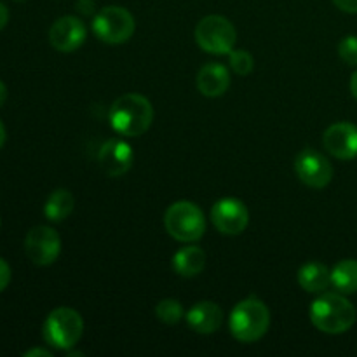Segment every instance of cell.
<instances>
[{"label": "cell", "mask_w": 357, "mask_h": 357, "mask_svg": "<svg viewBox=\"0 0 357 357\" xmlns=\"http://www.w3.org/2000/svg\"><path fill=\"white\" fill-rule=\"evenodd\" d=\"M155 316L164 324H176L183 319V307L178 300L164 298L155 305Z\"/></svg>", "instance_id": "cell-20"}, {"label": "cell", "mask_w": 357, "mask_h": 357, "mask_svg": "<svg viewBox=\"0 0 357 357\" xmlns=\"http://www.w3.org/2000/svg\"><path fill=\"white\" fill-rule=\"evenodd\" d=\"M84 335V321L77 310L68 307L54 309L45 319L42 337L51 347L59 351H70L79 344Z\"/></svg>", "instance_id": "cell-5"}, {"label": "cell", "mask_w": 357, "mask_h": 357, "mask_svg": "<svg viewBox=\"0 0 357 357\" xmlns=\"http://www.w3.org/2000/svg\"><path fill=\"white\" fill-rule=\"evenodd\" d=\"M333 3L344 13L357 14V0H333Z\"/></svg>", "instance_id": "cell-25"}, {"label": "cell", "mask_w": 357, "mask_h": 357, "mask_svg": "<svg viewBox=\"0 0 357 357\" xmlns=\"http://www.w3.org/2000/svg\"><path fill=\"white\" fill-rule=\"evenodd\" d=\"M338 56L342 61L347 63L349 66H357V37L356 35H347L338 44Z\"/></svg>", "instance_id": "cell-22"}, {"label": "cell", "mask_w": 357, "mask_h": 357, "mask_svg": "<svg viewBox=\"0 0 357 357\" xmlns=\"http://www.w3.org/2000/svg\"><path fill=\"white\" fill-rule=\"evenodd\" d=\"M295 171L300 181L310 188H324L333 178V166L317 150L305 149L296 155Z\"/></svg>", "instance_id": "cell-10"}, {"label": "cell", "mask_w": 357, "mask_h": 357, "mask_svg": "<svg viewBox=\"0 0 357 357\" xmlns=\"http://www.w3.org/2000/svg\"><path fill=\"white\" fill-rule=\"evenodd\" d=\"M199 47L211 54H229L237 40V30L227 17L211 14L202 17L195 26Z\"/></svg>", "instance_id": "cell-6"}, {"label": "cell", "mask_w": 357, "mask_h": 357, "mask_svg": "<svg viewBox=\"0 0 357 357\" xmlns=\"http://www.w3.org/2000/svg\"><path fill=\"white\" fill-rule=\"evenodd\" d=\"M6 100H7V87H6V84L0 80V107L6 103Z\"/></svg>", "instance_id": "cell-29"}, {"label": "cell", "mask_w": 357, "mask_h": 357, "mask_svg": "<svg viewBox=\"0 0 357 357\" xmlns=\"http://www.w3.org/2000/svg\"><path fill=\"white\" fill-rule=\"evenodd\" d=\"M351 93L357 101V70L354 73H352V77H351Z\"/></svg>", "instance_id": "cell-28"}, {"label": "cell", "mask_w": 357, "mask_h": 357, "mask_svg": "<svg viewBox=\"0 0 357 357\" xmlns=\"http://www.w3.org/2000/svg\"><path fill=\"white\" fill-rule=\"evenodd\" d=\"M87 30L82 20L75 16H63L52 23L49 42L59 52H73L86 42Z\"/></svg>", "instance_id": "cell-11"}, {"label": "cell", "mask_w": 357, "mask_h": 357, "mask_svg": "<svg viewBox=\"0 0 357 357\" xmlns=\"http://www.w3.org/2000/svg\"><path fill=\"white\" fill-rule=\"evenodd\" d=\"M229 63L230 66H232L234 72H236L237 75L243 77L250 75L255 68L253 56L248 51H244V49H236V51L232 49V51L229 52Z\"/></svg>", "instance_id": "cell-21"}, {"label": "cell", "mask_w": 357, "mask_h": 357, "mask_svg": "<svg viewBox=\"0 0 357 357\" xmlns=\"http://www.w3.org/2000/svg\"><path fill=\"white\" fill-rule=\"evenodd\" d=\"M187 323L195 333L211 335L220 330L223 323L222 307L215 302H199L187 312Z\"/></svg>", "instance_id": "cell-14"}, {"label": "cell", "mask_w": 357, "mask_h": 357, "mask_svg": "<svg viewBox=\"0 0 357 357\" xmlns=\"http://www.w3.org/2000/svg\"><path fill=\"white\" fill-rule=\"evenodd\" d=\"M164 227L173 239L195 243L204 236L206 216L197 204L190 201L173 202L164 213Z\"/></svg>", "instance_id": "cell-4"}, {"label": "cell", "mask_w": 357, "mask_h": 357, "mask_svg": "<svg viewBox=\"0 0 357 357\" xmlns=\"http://www.w3.org/2000/svg\"><path fill=\"white\" fill-rule=\"evenodd\" d=\"M135 28V17L124 7L107 6L94 14L93 31L107 44H124L132 37Z\"/></svg>", "instance_id": "cell-7"}, {"label": "cell", "mask_w": 357, "mask_h": 357, "mask_svg": "<svg viewBox=\"0 0 357 357\" xmlns=\"http://www.w3.org/2000/svg\"><path fill=\"white\" fill-rule=\"evenodd\" d=\"M331 284L342 295L357 293V260H342L331 271Z\"/></svg>", "instance_id": "cell-19"}, {"label": "cell", "mask_w": 357, "mask_h": 357, "mask_svg": "<svg viewBox=\"0 0 357 357\" xmlns=\"http://www.w3.org/2000/svg\"><path fill=\"white\" fill-rule=\"evenodd\" d=\"M77 10L82 13L84 16H93L96 13V3L93 0H79L77 2Z\"/></svg>", "instance_id": "cell-24"}, {"label": "cell", "mask_w": 357, "mask_h": 357, "mask_svg": "<svg viewBox=\"0 0 357 357\" xmlns=\"http://www.w3.org/2000/svg\"><path fill=\"white\" fill-rule=\"evenodd\" d=\"M298 284L309 293H323L331 284V271L323 264L309 261L298 271Z\"/></svg>", "instance_id": "cell-17"}, {"label": "cell", "mask_w": 357, "mask_h": 357, "mask_svg": "<svg viewBox=\"0 0 357 357\" xmlns=\"http://www.w3.org/2000/svg\"><path fill=\"white\" fill-rule=\"evenodd\" d=\"M108 119L115 132L126 138H135L145 135L152 126L153 107L142 94L129 93L114 101Z\"/></svg>", "instance_id": "cell-1"}, {"label": "cell", "mask_w": 357, "mask_h": 357, "mask_svg": "<svg viewBox=\"0 0 357 357\" xmlns=\"http://www.w3.org/2000/svg\"><path fill=\"white\" fill-rule=\"evenodd\" d=\"M230 86V73L220 63H208L197 73V89L206 98H218L227 93Z\"/></svg>", "instance_id": "cell-15"}, {"label": "cell", "mask_w": 357, "mask_h": 357, "mask_svg": "<svg viewBox=\"0 0 357 357\" xmlns=\"http://www.w3.org/2000/svg\"><path fill=\"white\" fill-rule=\"evenodd\" d=\"M135 160V153L129 143L124 139H108L98 152V162L105 174L119 178L128 173Z\"/></svg>", "instance_id": "cell-12"}, {"label": "cell", "mask_w": 357, "mask_h": 357, "mask_svg": "<svg viewBox=\"0 0 357 357\" xmlns=\"http://www.w3.org/2000/svg\"><path fill=\"white\" fill-rule=\"evenodd\" d=\"M9 281H10V267L7 265L6 260L0 258V293L9 286Z\"/></svg>", "instance_id": "cell-23"}, {"label": "cell", "mask_w": 357, "mask_h": 357, "mask_svg": "<svg viewBox=\"0 0 357 357\" xmlns=\"http://www.w3.org/2000/svg\"><path fill=\"white\" fill-rule=\"evenodd\" d=\"M324 149L333 157L351 160L357 157V128L351 122H337L323 135Z\"/></svg>", "instance_id": "cell-13"}, {"label": "cell", "mask_w": 357, "mask_h": 357, "mask_svg": "<svg viewBox=\"0 0 357 357\" xmlns=\"http://www.w3.org/2000/svg\"><path fill=\"white\" fill-rule=\"evenodd\" d=\"M6 138H7V135H6V128H3L2 121H0V149H2L3 143H6Z\"/></svg>", "instance_id": "cell-30"}, {"label": "cell", "mask_w": 357, "mask_h": 357, "mask_svg": "<svg viewBox=\"0 0 357 357\" xmlns=\"http://www.w3.org/2000/svg\"><path fill=\"white\" fill-rule=\"evenodd\" d=\"M7 21H9V10H7V7L0 2V30L6 26Z\"/></svg>", "instance_id": "cell-27"}, {"label": "cell", "mask_w": 357, "mask_h": 357, "mask_svg": "<svg viewBox=\"0 0 357 357\" xmlns=\"http://www.w3.org/2000/svg\"><path fill=\"white\" fill-rule=\"evenodd\" d=\"M230 333L236 340L251 344L264 337L271 326V312L261 300L250 296L237 303L230 314Z\"/></svg>", "instance_id": "cell-3"}, {"label": "cell", "mask_w": 357, "mask_h": 357, "mask_svg": "<svg viewBox=\"0 0 357 357\" xmlns=\"http://www.w3.org/2000/svg\"><path fill=\"white\" fill-rule=\"evenodd\" d=\"M16 2H23V0H16Z\"/></svg>", "instance_id": "cell-31"}, {"label": "cell", "mask_w": 357, "mask_h": 357, "mask_svg": "<svg viewBox=\"0 0 357 357\" xmlns=\"http://www.w3.org/2000/svg\"><path fill=\"white\" fill-rule=\"evenodd\" d=\"M206 267V253L199 246H187L173 257V268L181 278H195Z\"/></svg>", "instance_id": "cell-16"}, {"label": "cell", "mask_w": 357, "mask_h": 357, "mask_svg": "<svg viewBox=\"0 0 357 357\" xmlns=\"http://www.w3.org/2000/svg\"><path fill=\"white\" fill-rule=\"evenodd\" d=\"M211 222L218 232L225 236H239L250 223V211L239 199H220L211 208Z\"/></svg>", "instance_id": "cell-9"}, {"label": "cell", "mask_w": 357, "mask_h": 357, "mask_svg": "<svg viewBox=\"0 0 357 357\" xmlns=\"http://www.w3.org/2000/svg\"><path fill=\"white\" fill-rule=\"evenodd\" d=\"M356 316V307L342 293H324L310 305V321L317 330L328 335H340L351 330Z\"/></svg>", "instance_id": "cell-2"}, {"label": "cell", "mask_w": 357, "mask_h": 357, "mask_svg": "<svg viewBox=\"0 0 357 357\" xmlns=\"http://www.w3.org/2000/svg\"><path fill=\"white\" fill-rule=\"evenodd\" d=\"M73 206H75V199H73L72 192L66 190V188H58L45 201L44 215L51 222H63L72 215Z\"/></svg>", "instance_id": "cell-18"}, {"label": "cell", "mask_w": 357, "mask_h": 357, "mask_svg": "<svg viewBox=\"0 0 357 357\" xmlns=\"http://www.w3.org/2000/svg\"><path fill=\"white\" fill-rule=\"evenodd\" d=\"M59 251H61V239L51 227L38 225L26 234L24 253L30 258L31 264L38 267H47L58 260Z\"/></svg>", "instance_id": "cell-8"}, {"label": "cell", "mask_w": 357, "mask_h": 357, "mask_svg": "<svg viewBox=\"0 0 357 357\" xmlns=\"http://www.w3.org/2000/svg\"><path fill=\"white\" fill-rule=\"evenodd\" d=\"M52 354L49 351H45V349H31V351L24 352V357H51Z\"/></svg>", "instance_id": "cell-26"}]
</instances>
